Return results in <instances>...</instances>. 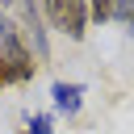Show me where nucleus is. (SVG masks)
I'll return each instance as SVG.
<instances>
[{
  "label": "nucleus",
  "instance_id": "20e7f679",
  "mask_svg": "<svg viewBox=\"0 0 134 134\" xmlns=\"http://www.w3.org/2000/svg\"><path fill=\"white\" fill-rule=\"evenodd\" d=\"M21 134H50V117L42 113V117H34L29 121V130H21Z\"/></svg>",
  "mask_w": 134,
  "mask_h": 134
},
{
  "label": "nucleus",
  "instance_id": "f257e3e1",
  "mask_svg": "<svg viewBox=\"0 0 134 134\" xmlns=\"http://www.w3.org/2000/svg\"><path fill=\"white\" fill-rule=\"evenodd\" d=\"M0 54H4V63L13 67V80L17 84H25V80H34V50H29V42H25V34L13 25V21H4L0 25Z\"/></svg>",
  "mask_w": 134,
  "mask_h": 134
},
{
  "label": "nucleus",
  "instance_id": "7ed1b4c3",
  "mask_svg": "<svg viewBox=\"0 0 134 134\" xmlns=\"http://www.w3.org/2000/svg\"><path fill=\"white\" fill-rule=\"evenodd\" d=\"M50 96H54V109L71 117V113H80V96H84V84H63V80H59V84L50 88Z\"/></svg>",
  "mask_w": 134,
  "mask_h": 134
},
{
  "label": "nucleus",
  "instance_id": "39448f33",
  "mask_svg": "<svg viewBox=\"0 0 134 134\" xmlns=\"http://www.w3.org/2000/svg\"><path fill=\"white\" fill-rule=\"evenodd\" d=\"M8 84H17V80H13V67L4 63V54H0V88H8Z\"/></svg>",
  "mask_w": 134,
  "mask_h": 134
},
{
  "label": "nucleus",
  "instance_id": "f03ea898",
  "mask_svg": "<svg viewBox=\"0 0 134 134\" xmlns=\"http://www.w3.org/2000/svg\"><path fill=\"white\" fill-rule=\"evenodd\" d=\"M42 8H46V17H50V25L54 29H63L71 42H80L84 38V29H88V0H42Z\"/></svg>",
  "mask_w": 134,
  "mask_h": 134
}]
</instances>
